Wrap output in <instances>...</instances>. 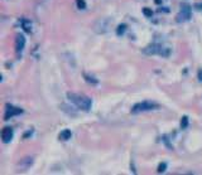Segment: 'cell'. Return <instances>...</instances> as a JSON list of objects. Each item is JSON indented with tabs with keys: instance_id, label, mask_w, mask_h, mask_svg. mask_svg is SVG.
Masks as SVG:
<instances>
[{
	"instance_id": "obj_1",
	"label": "cell",
	"mask_w": 202,
	"mask_h": 175,
	"mask_svg": "<svg viewBox=\"0 0 202 175\" xmlns=\"http://www.w3.org/2000/svg\"><path fill=\"white\" fill-rule=\"evenodd\" d=\"M67 98L70 100L72 103L76 105L78 108L83 110V111H89L91 108V105L92 102L89 97L83 96V94H78V93H72V92H68L67 93Z\"/></svg>"
},
{
	"instance_id": "obj_2",
	"label": "cell",
	"mask_w": 202,
	"mask_h": 175,
	"mask_svg": "<svg viewBox=\"0 0 202 175\" xmlns=\"http://www.w3.org/2000/svg\"><path fill=\"white\" fill-rule=\"evenodd\" d=\"M159 105L155 103V102H152V101H143V102H139V103L134 105L131 112L133 113H136V112H143V111H150V110H155L158 108Z\"/></svg>"
},
{
	"instance_id": "obj_3",
	"label": "cell",
	"mask_w": 202,
	"mask_h": 175,
	"mask_svg": "<svg viewBox=\"0 0 202 175\" xmlns=\"http://www.w3.org/2000/svg\"><path fill=\"white\" fill-rule=\"evenodd\" d=\"M191 18V8L188 5H182V9H181V13L177 15V22H185V20H188Z\"/></svg>"
},
{
	"instance_id": "obj_4",
	"label": "cell",
	"mask_w": 202,
	"mask_h": 175,
	"mask_svg": "<svg viewBox=\"0 0 202 175\" xmlns=\"http://www.w3.org/2000/svg\"><path fill=\"white\" fill-rule=\"evenodd\" d=\"M22 112H23L22 108H18V107H14V106L9 105L8 106V110H6V113H5V120H9L10 117H13V116L20 115Z\"/></svg>"
},
{
	"instance_id": "obj_5",
	"label": "cell",
	"mask_w": 202,
	"mask_h": 175,
	"mask_svg": "<svg viewBox=\"0 0 202 175\" xmlns=\"http://www.w3.org/2000/svg\"><path fill=\"white\" fill-rule=\"evenodd\" d=\"M144 53H145V54H154V53L162 54L161 45H158V44H152V45H149V47H147L145 49H144Z\"/></svg>"
},
{
	"instance_id": "obj_6",
	"label": "cell",
	"mask_w": 202,
	"mask_h": 175,
	"mask_svg": "<svg viewBox=\"0 0 202 175\" xmlns=\"http://www.w3.org/2000/svg\"><path fill=\"white\" fill-rule=\"evenodd\" d=\"M24 45H25L24 37H23L22 34H19L17 37V40H15V49H17V52H22L23 49H24Z\"/></svg>"
},
{
	"instance_id": "obj_7",
	"label": "cell",
	"mask_w": 202,
	"mask_h": 175,
	"mask_svg": "<svg viewBox=\"0 0 202 175\" xmlns=\"http://www.w3.org/2000/svg\"><path fill=\"white\" fill-rule=\"evenodd\" d=\"M1 139L4 140V142H9L13 139V130L10 127H5L1 132Z\"/></svg>"
},
{
	"instance_id": "obj_8",
	"label": "cell",
	"mask_w": 202,
	"mask_h": 175,
	"mask_svg": "<svg viewBox=\"0 0 202 175\" xmlns=\"http://www.w3.org/2000/svg\"><path fill=\"white\" fill-rule=\"evenodd\" d=\"M70 138H71V131L68 130V128L63 130V131L59 134V139L62 140V141H67V140H70Z\"/></svg>"
},
{
	"instance_id": "obj_9",
	"label": "cell",
	"mask_w": 202,
	"mask_h": 175,
	"mask_svg": "<svg viewBox=\"0 0 202 175\" xmlns=\"http://www.w3.org/2000/svg\"><path fill=\"white\" fill-rule=\"evenodd\" d=\"M188 126V117L187 116H183L181 120V128H186Z\"/></svg>"
},
{
	"instance_id": "obj_10",
	"label": "cell",
	"mask_w": 202,
	"mask_h": 175,
	"mask_svg": "<svg viewBox=\"0 0 202 175\" xmlns=\"http://www.w3.org/2000/svg\"><path fill=\"white\" fill-rule=\"evenodd\" d=\"M143 14L145 15L147 18H150L152 15H153V11H152L149 8H143Z\"/></svg>"
},
{
	"instance_id": "obj_11",
	"label": "cell",
	"mask_w": 202,
	"mask_h": 175,
	"mask_svg": "<svg viewBox=\"0 0 202 175\" xmlns=\"http://www.w3.org/2000/svg\"><path fill=\"white\" fill-rule=\"evenodd\" d=\"M76 4H77V8H78V9H85V8H86L85 0H76Z\"/></svg>"
},
{
	"instance_id": "obj_12",
	"label": "cell",
	"mask_w": 202,
	"mask_h": 175,
	"mask_svg": "<svg viewBox=\"0 0 202 175\" xmlns=\"http://www.w3.org/2000/svg\"><path fill=\"white\" fill-rule=\"evenodd\" d=\"M125 28H127V25H125V24H121V25H119V26H117L116 33L119 34V35H121V34H123V33L125 32Z\"/></svg>"
},
{
	"instance_id": "obj_13",
	"label": "cell",
	"mask_w": 202,
	"mask_h": 175,
	"mask_svg": "<svg viewBox=\"0 0 202 175\" xmlns=\"http://www.w3.org/2000/svg\"><path fill=\"white\" fill-rule=\"evenodd\" d=\"M23 28L25 32H30V23L28 20H23Z\"/></svg>"
},
{
	"instance_id": "obj_14",
	"label": "cell",
	"mask_w": 202,
	"mask_h": 175,
	"mask_svg": "<svg viewBox=\"0 0 202 175\" xmlns=\"http://www.w3.org/2000/svg\"><path fill=\"white\" fill-rule=\"evenodd\" d=\"M166 169H167V164H166V162H162V164L158 166V173H163V172H166Z\"/></svg>"
},
{
	"instance_id": "obj_15",
	"label": "cell",
	"mask_w": 202,
	"mask_h": 175,
	"mask_svg": "<svg viewBox=\"0 0 202 175\" xmlns=\"http://www.w3.org/2000/svg\"><path fill=\"white\" fill-rule=\"evenodd\" d=\"M199 78H200V81H202V69L199 72Z\"/></svg>"
}]
</instances>
